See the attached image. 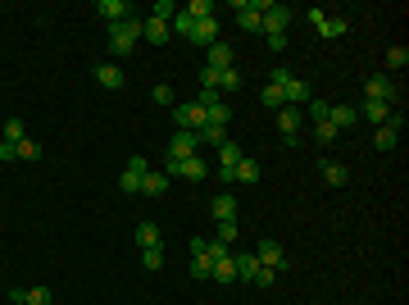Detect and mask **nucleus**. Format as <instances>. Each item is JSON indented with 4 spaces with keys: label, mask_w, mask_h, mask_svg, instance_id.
Returning a JSON list of instances; mask_svg holds the SVG:
<instances>
[{
    "label": "nucleus",
    "mask_w": 409,
    "mask_h": 305,
    "mask_svg": "<svg viewBox=\"0 0 409 305\" xmlns=\"http://www.w3.org/2000/svg\"><path fill=\"white\" fill-rule=\"evenodd\" d=\"M141 28H146V19H137V14L123 19V23H109V46L119 55H132V46L141 41Z\"/></svg>",
    "instance_id": "obj_1"
},
{
    "label": "nucleus",
    "mask_w": 409,
    "mask_h": 305,
    "mask_svg": "<svg viewBox=\"0 0 409 305\" xmlns=\"http://www.w3.org/2000/svg\"><path fill=\"white\" fill-rule=\"evenodd\" d=\"M364 100H382V105H391V109H400V87L391 82L387 73H373L364 82Z\"/></svg>",
    "instance_id": "obj_2"
},
{
    "label": "nucleus",
    "mask_w": 409,
    "mask_h": 305,
    "mask_svg": "<svg viewBox=\"0 0 409 305\" xmlns=\"http://www.w3.org/2000/svg\"><path fill=\"white\" fill-rule=\"evenodd\" d=\"M305 14H310L318 37H345L350 33V19H341V14H323V10H305Z\"/></svg>",
    "instance_id": "obj_3"
},
{
    "label": "nucleus",
    "mask_w": 409,
    "mask_h": 305,
    "mask_svg": "<svg viewBox=\"0 0 409 305\" xmlns=\"http://www.w3.org/2000/svg\"><path fill=\"white\" fill-rule=\"evenodd\" d=\"M232 10H237L241 33H259V23H264V0H232Z\"/></svg>",
    "instance_id": "obj_4"
},
{
    "label": "nucleus",
    "mask_w": 409,
    "mask_h": 305,
    "mask_svg": "<svg viewBox=\"0 0 409 305\" xmlns=\"http://www.w3.org/2000/svg\"><path fill=\"white\" fill-rule=\"evenodd\" d=\"M255 260L264 264V269H287V251H282L278 237H259L255 241Z\"/></svg>",
    "instance_id": "obj_5"
},
{
    "label": "nucleus",
    "mask_w": 409,
    "mask_h": 305,
    "mask_svg": "<svg viewBox=\"0 0 409 305\" xmlns=\"http://www.w3.org/2000/svg\"><path fill=\"white\" fill-rule=\"evenodd\" d=\"M164 174H169V183H173V178L200 183V178L209 174V164H204V160H196V155H187V160H169V169H164Z\"/></svg>",
    "instance_id": "obj_6"
},
{
    "label": "nucleus",
    "mask_w": 409,
    "mask_h": 305,
    "mask_svg": "<svg viewBox=\"0 0 409 305\" xmlns=\"http://www.w3.org/2000/svg\"><path fill=\"white\" fill-rule=\"evenodd\" d=\"M287 28H291V10H287V5H269V0H264V23H259V33L273 37V33H287Z\"/></svg>",
    "instance_id": "obj_7"
},
{
    "label": "nucleus",
    "mask_w": 409,
    "mask_h": 305,
    "mask_svg": "<svg viewBox=\"0 0 409 305\" xmlns=\"http://www.w3.org/2000/svg\"><path fill=\"white\" fill-rule=\"evenodd\" d=\"M173 123L187 132H200L204 128V109L196 105V100H182V105H173Z\"/></svg>",
    "instance_id": "obj_8"
},
{
    "label": "nucleus",
    "mask_w": 409,
    "mask_h": 305,
    "mask_svg": "<svg viewBox=\"0 0 409 305\" xmlns=\"http://www.w3.org/2000/svg\"><path fill=\"white\" fill-rule=\"evenodd\" d=\"M204 68H214V73H223V68H237V50L227 41H214L209 50H204Z\"/></svg>",
    "instance_id": "obj_9"
},
{
    "label": "nucleus",
    "mask_w": 409,
    "mask_h": 305,
    "mask_svg": "<svg viewBox=\"0 0 409 305\" xmlns=\"http://www.w3.org/2000/svg\"><path fill=\"white\" fill-rule=\"evenodd\" d=\"M196 151H200V137H196V132L178 128L169 137V160H187V155H196Z\"/></svg>",
    "instance_id": "obj_10"
},
{
    "label": "nucleus",
    "mask_w": 409,
    "mask_h": 305,
    "mask_svg": "<svg viewBox=\"0 0 409 305\" xmlns=\"http://www.w3.org/2000/svg\"><path fill=\"white\" fill-rule=\"evenodd\" d=\"M301 109H296V105H282L278 109V132H282V137H287V142H296V132H301Z\"/></svg>",
    "instance_id": "obj_11"
},
{
    "label": "nucleus",
    "mask_w": 409,
    "mask_h": 305,
    "mask_svg": "<svg viewBox=\"0 0 409 305\" xmlns=\"http://www.w3.org/2000/svg\"><path fill=\"white\" fill-rule=\"evenodd\" d=\"M327 123H332L336 132H341V128H355V123H359V109L355 105H332V109H327Z\"/></svg>",
    "instance_id": "obj_12"
},
{
    "label": "nucleus",
    "mask_w": 409,
    "mask_h": 305,
    "mask_svg": "<svg viewBox=\"0 0 409 305\" xmlns=\"http://www.w3.org/2000/svg\"><path fill=\"white\" fill-rule=\"evenodd\" d=\"M96 14H105V23H123V19H132V5L128 0H100Z\"/></svg>",
    "instance_id": "obj_13"
},
{
    "label": "nucleus",
    "mask_w": 409,
    "mask_h": 305,
    "mask_svg": "<svg viewBox=\"0 0 409 305\" xmlns=\"http://www.w3.org/2000/svg\"><path fill=\"white\" fill-rule=\"evenodd\" d=\"M209 214H214V223H232V219H237V201L223 192V196L209 201Z\"/></svg>",
    "instance_id": "obj_14"
},
{
    "label": "nucleus",
    "mask_w": 409,
    "mask_h": 305,
    "mask_svg": "<svg viewBox=\"0 0 409 305\" xmlns=\"http://www.w3.org/2000/svg\"><path fill=\"white\" fill-rule=\"evenodd\" d=\"M241 160H246V155H241L237 142H223V146H218V169H223V174H237Z\"/></svg>",
    "instance_id": "obj_15"
},
{
    "label": "nucleus",
    "mask_w": 409,
    "mask_h": 305,
    "mask_svg": "<svg viewBox=\"0 0 409 305\" xmlns=\"http://www.w3.org/2000/svg\"><path fill=\"white\" fill-rule=\"evenodd\" d=\"M96 82H100V87H109V91H119L128 77H123L119 64H96Z\"/></svg>",
    "instance_id": "obj_16"
},
{
    "label": "nucleus",
    "mask_w": 409,
    "mask_h": 305,
    "mask_svg": "<svg viewBox=\"0 0 409 305\" xmlns=\"http://www.w3.org/2000/svg\"><path fill=\"white\" fill-rule=\"evenodd\" d=\"M191 41L209 50V46L218 41V19H200V23H196V33H191Z\"/></svg>",
    "instance_id": "obj_17"
},
{
    "label": "nucleus",
    "mask_w": 409,
    "mask_h": 305,
    "mask_svg": "<svg viewBox=\"0 0 409 305\" xmlns=\"http://www.w3.org/2000/svg\"><path fill=\"white\" fill-rule=\"evenodd\" d=\"M23 137H28V123H23V119H5V123H0V142L19 146Z\"/></svg>",
    "instance_id": "obj_18"
},
{
    "label": "nucleus",
    "mask_w": 409,
    "mask_h": 305,
    "mask_svg": "<svg viewBox=\"0 0 409 305\" xmlns=\"http://www.w3.org/2000/svg\"><path fill=\"white\" fill-rule=\"evenodd\" d=\"M141 37H146V41H151V46H164V41H169V23H160V19H146V28H141Z\"/></svg>",
    "instance_id": "obj_19"
},
{
    "label": "nucleus",
    "mask_w": 409,
    "mask_h": 305,
    "mask_svg": "<svg viewBox=\"0 0 409 305\" xmlns=\"http://www.w3.org/2000/svg\"><path fill=\"white\" fill-rule=\"evenodd\" d=\"M282 96H287V105H296V100H314V87H310V82H301V77H291L287 87H282Z\"/></svg>",
    "instance_id": "obj_20"
},
{
    "label": "nucleus",
    "mask_w": 409,
    "mask_h": 305,
    "mask_svg": "<svg viewBox=\"0 0 409 305\" xmlns=\"http://www.w3.org/2000/svg\"><path fill=\"white\" fill-rule=\"evenodd\" d=\"M169 192V174H146L141 178V196H164Z\"/></svg>",
    "instance_id": "obj_21"
},
{
    "label": "nucleus",
    "mask_w": 409,
    "mask_h": 305,
    "mask_svg": "<svg viewBox=\"0 0 409 305\" xmlns=\"http://www.w3.org/2000/svg\"><path fill=\"white\" fill-rule=\"evenodd\" d=\"M169 33H178L182 41H191V33H196V19H191L187 10H178V14H173V23H169Z\"/></svg>",
    "instance_id": "obj_22"
},
{
    "label": "nucleus",
    "mask_w": 409,
    "mask_h": 305,
    "mask_svg": "<svg viewBox=\"0 0 409 305\" xmlns=\"http://www.w3.org/2000/svg\"><path fill=\"white\" fill-rule=\"evenodd\" d=\"M387 114H391V105H382V100H364V109H359V119H368V123H387Z\"/></svg>",
    "instance_id": "obj_23"
},
{
    "label": "nucleus",
    "mask_w": 409,
    "mask_h": 305,
    "mask_svg": "<svg viewBox=\"0 0 409 305\" xmlns=\"http://www.w3.org/2000/svg\"><path fill=\"white\" fill-rule=\"evenodd\" d=\"M232 183L255 187V183H259V164H255V160H241V164H237V174H232Z\"/></svg>",
    "instance_id": "obj_24"
},
{
    "label": "nucleus",
    "mask_w": 409,
    "mask_h": 305,
    "mask_svg": "<svg viewBox=\"0 0 409 305\" xmlns=\"http://www.w3.org/2000/svg\"><path fill=\"white\" fill-rule=\"evenodd\" d=\"M323 183H327V187H345V183H350L345 164H327V160H323Z\"/></svg>",
    "instance_id": "obj_25"
},
{
    "label": "nucleus",
    "mask_w": 409,
    "mask_h": 305,
    "mask_svg": "<svg viewBox=\"0 0 409 305\" xmlns=\"http://www.w3.org/2000/svg\"><path fill=\"white\" fill-rule=\"evenodd\" d=\"M396 142H400V132H396V128H387V123L373 132V146H377V151H396Z\"/></svg>",
    "instance_id": "obj_26"
},
{
    "label": "nucleus",
    "mask_w": 409,
    "mask_h": 305,
    "mask_svg": "<svg viewBox=\"0 0 409 305\" xmlns=\"http://www.w3.org/2000/svg\"><path fill=\"white\" fill-rule=\"evenodd\" d=\"M137 246H141V251L160 246V228H155V223H137Z\"/></svg>",
    "instance_id": "obj_27"
},
{
    "label": "nucleus",
    "mask_w": 409,
    "mask_h": 305,
    "mask_svg": "<svg viewBox=\"0 0 409 305\" xmlns=\"http://www.w3.org/2000/svg\"><path fill=\"white\" fill-rule=\"evenodd\" d=\"M187 14H191L196 23H200V19H218V10H214V0H191V5H187Z\"/></svg>",
    "instance_id": "obj_28"
},
{
    "label": "nucleus",
    "mask_w": 409,
    "mask_h": 305,
    "mask_svg": "<svg viewBox=\"0 0 409 305\" xmlns=\"http://www.w3.org/2000/svg\"><path fill=\"white\" fill-rule=\"evenodd\" d=\"M232 260H237V278H241V283H250L255 269H259V260H255V255H232Z\"/></svg>",
    "instance_id": "obj_29"
},
{
    "label": "nucleus",
    "mask_w": 409,
    "mask_h": 305,
    "mask_svg": "<svg viewBox=\"0 0 409 305\" xmlns=\"http://www.w3.org/2000/svg\"><path fill=\"white\" fill-rule=\"evenodd\" d=\"M259 105H269V109H282V105H287V96H282V87H273V82H269V87L259 91Z\"/></svg>",
    "instance_id": "obj_30"
},
{
    "label": "nucleus",
    "mask_w": 409,
    "mask_h": 305,
    "mask_svg": "<svg viewBox=\"0 0 409 305\" xmlns=\"http://www.w3.org/2000/svg\"><path fill=\"white\" fill-rule=\"evenodd\" d=\"M173 14H178V5H173V0H155V10L146 14V19H160V23H173Z\"/></svg>",
    "instance_id": "obj_31"
},
{
    "label": "nucleus",
    "mask_w": 409,
    "mask_h": 305,
    "mask_svg": "<svg viewBox=\"0 0 409 305\" xmlns=\"http://www.w3.org/2000/svg\"><path fill=\"white\" fill-rule=\"evenodd\" d=\"M55 292L50 287H28V296H23V305H50Z\"/></svg>",
    "instance_id": "obj_32"
},
{
    "label": "nucleus",
    "mask_w": 409,
    "mask_h": 305,
    "mask_svg": "<svg viewBox=\"0 0 409 305\" xmlns=\"http://www.w3.org/2000/svg\"><path fill=\"white\" fill-rule=\"evenodd\" d=\"M119 187L128 192V196H141V174H132V169H123V174H119Z\"/></svg>",
    "instance_id": "obj_33"
},
{
    "label": "nucleus",
    "mask_w": 409,
    "mask_h": 305,
    "mask_svg": "<svg viewBox=\"0 0 409 305\" xmlns=\"http://www.w3.org/2000/svg\"><path fill=\"white\" fill-rule=\"evenodd\" d=\"M241 87V68H223L218 73V91H237Z\"/></svg>",
    "instance_id": "obj_34"
},
{
    "label": "nucleus",
    "mask_w": 409,
    "mask_h": 305,
    "mask_svg": "<svg viewBox=\"0 0 409 305\" xmlns=\"http://www.w3.org/2000/svg\"><path fill=\"white\" fill-rule=\"evenodd\" d=\"M237 232H241L237 219H232V223H218V237H214V241H218V246H232V241H237Z\"/></svg>",
    "instance_id": "obj_35"
},
{
    "label": "nucleus",
    "mask_w": 409,
    "mask_h": 305,
    "mask_svg": "<svg viewBox=\"0 0 409 305\" xmlns=\"http://www.w3.org/2000/svg\"><path fill=\"white\" fill-rule=\"evenodd\" d=\"M209 269H214L209 255H191V278H209Z\"/></svg>",
    "instance_id": "obj_36"
},
{
    "label": "nucleus",
    "mask_w": 409,
    "mask_h": 305,
    "mask_svg": "<svg viewBox=\"0 0 409 305\" xmlns=\"http://www.w3.org/2000/svg\"><path fill=\"white\" fill-rule=\"evenodd\" d=\"M409 64V50H405V46H391V50H387V68H405Z\"/></svg>",
    "instance_id": "obj_37"
},
{
    "label": "nucleus",
    "mask_w": 409,
    "mask_h": 305,
    "mask_svg": "<svg viewBox=\"0 0 409 305\" xmlns=\"http://www.w3.org/2000/svg\"><path fill=\"white\" fill-rule=\"evenodd\" d=\"M314 137H318V142H323V146H332L336 137H341V132H336L332 123H314Z\"/></svg>",
    "instance_id": "obj_38"
},
{
    "label": "nucleus",
    "mask_w": 409,
    "mask_h": 305,
    "mask_svg": "<svg viewBox=\"0 0 409 305\" xmlns=\"http://www.w3.org/2000/svg\"><path fill=\"white\" fill-rule=\"evenodd\" d=\"M327 109H332L327 100H318V96H314V100H310V119H314V123H327Z\"/></svg>",
    "instance_id": "obj_39"
},
{
    "label": "nucleus",
    "mask_w": 409,
    "mask_h": 305,
    "mask_svg": "<svg viewBox=\"0 0 409 305\" xmlns=\"http://www.w3.org/2000/svg\"><path fill=\"white\" fill-rule=\"evenodd\" d=\"M141 264H146V269H164V251H160V246L141 251Z\"/></svg>",
    "instance_id": "obj_40"
},
{
    "label": "nucleus",
    "mask_w": 409,
    "mask_h": 305,
    "mask_svg": "<svg viewBox=\"0 0 409 305\" xmlns=\"http://www.w3.org/2000/svg\"><path fill=\"white\" fill-rule=\"evenodd\" d=\"M273 278H278V269H264V264H259L250 283H255V287H273Z\"/></svg>",
    "instance_id": "obj_41"
},
{
    "label": "nucleus",
    "mask_w": 409,
    "mask_h": 305,
    "mask_svg": "<svg viewBox=\"0 0 409 305\" xmlns=\"http://www.w3.org/2000/svg\"><path fill=\"white\" fill-rule=\"evenodd\" d=\"M37 155H41V146L23 137V142H19V160H37Z\"/></svg>",
    "instance_id": "obj_42"
},
{
    "label": "nucleus",
    "mask_w": 409,
    "mask_h": 305,
    "mask_svg": "<svg viewBox=\"0 0 409 305\" xmlns=\"http://www.w3.org/2000/svg\"><path fill=\"white\" fill-rule=\"evenodd\" d=\"M128 169H132V174H141V178L151 174V164H146V155H128Z\"/></svg>",
    "instance_id": "obj_43"
},
{
    "label": "nucleus",
    "mask_w": 409,
    "mask_h": 305,
    "mask_svg": "<svg viewBox=\"0 0 409 305\" xmlns=\"http://www.w3.org/2000/svg\"><path fill=\"white\" fill-rule=\"evenodd\" d=\"M200 87L204 91H218V73H214V68H200Z\"/></svg>",
    "instance_id": "obj_44"
},
{
    "label": "nucleus",
    "mask_w": 409,
    "mask_h": 305,
    "mask_svg": "<svg viewBox=\"0 0 409 305\" xmlns=\"http://www.w3.org/2000/svg\"><path fill=\"white\" fill-rule=\"evenodd\" d=\"M151 96H155V105H173V87H164V82L151 91Z\"/></svg>",
    "instance_id": "obj_45"
},
{
    "label": "nucleus",
    "mask_w": 409,
    "mask_h": 305,
    "mask_svg": "<svg viewBox=\"0 0 409 305\" xmlns=\"http://www.w3.org/2000/svg\"><path fill=\"white\" fill-rule=\"evenodd\" d=\"M269 50H287V33H273L269 37Z\"/></svg>",
    "instance_id": "obj_46"
},
{
    "label": "nucleus",
    "mask_w": 409,
    "mask_h": 305,
    "mask_svg": "<svg viewBox=\"0 0 409 305\" xmlns=\"http://www.w3.org/2000/svg\"><path fill=\"white\" fill-rule=\"evenodd\" d=\"M191 255H209V241H204V237H191Z\"/></svg>",
    "instance_id": "obj_47"
},
{
    "label": "nucleus",
    "mask_w": 409,
    "mask_h": 305,
    "mask_svg": "<svg viewBox=\"0 0 409 305\" xmlns=\"http://www.w3.org/2000/svg\"><path fill=\"white\" fill-rule=\"evenodd\" d=\"M0 160H19V146H10V142H0Z\"/></svg>",
    "instance_id": "obj_48"
}]
</instances>
